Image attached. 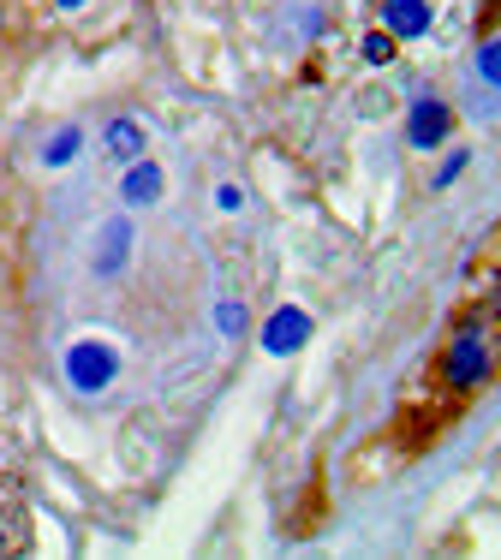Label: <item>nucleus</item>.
Segmentation results:
<instances>
[{"instance_id":"f257e3e1","label":"nucleus","mask_w":501,"mask_h":560,"mask_svg":"<svg viewBox=\"0 0 501 560\" xmlns=\"http://www.w3.org/2000/svg\"><path fill=\"white\" fill-rule=\"evenodd\" d=\"M114 370H120V358H114L102 340H84V346H72V352H66V376H72V388H84V394L108 388Z\"/></svg>"},{"instance_id":"f03ea898","label":"nucleus","mask_w":501,"mask_h":560,"mask_svg":"<svg viewBox=\"0 0 501 560\" xmlns=\"http://www.w3.org/2000/svg\"><path fill=\"white\" fill-rule=\"evenodd\" d=\"M490 370V352H483V335L478 328H466V335L454 340V352H447V382L454 388H471V382Z\"/></svg>"},{"instance_id":"7ed1b4c3","label":"nucleus","mask_w":501,"mask_h":560,"mask_svg":"<svg viewBox=\"0 0 501 560\" xmlns=\"http://www.w3.org/2000/svg\"><path fill=\"white\" fill-rule=\"evenodd\" d=\"M447 126H454L447 102H436V96H418L412 102V150H436V143L447 138Z\"/></svg>"},{"instance_id":"20e7f679","label":"nucleus","mask_w":501,"mask_h":560,"mask_svg":"<svg viewBox=\"0 0 501 560\" xmlns=\"http://www.w3.org/2000/svg\"><path fill=\"white\" fill-rule=\"evenodd\" d=\"M305 340H311V316L305 311H275L269 328H263V346H269V352H299Z\"/></svg>"},{"instance_id":"39448f33","label":"nucleus","mask_w":501,"mask_h":560,"mask_svg":"<svg viewBox=\"0 0 501 560\" xmlns=\"http://www.w3.org/2000/svg\"><path fill=\"white\" fill-rule=\"evenodd\" d=\"M382 19L394 36H424L430 31V7L424 0H382Z\"/></svg>"},{"instance_id":"423d86ee","label":"nucleus","mask_w":501,"mask_h":560,"mask_svg":"<svg viewBox=\"0 0 501 560\" xmlns=\"http://www.w3.org/2000/svg\"><path fill=\"white\" fill-rule=\"evenodd\" d=\"M155 197H162V167H155V162H131V173H126V203L143 209V203H155Z\"/></svg>"},{"instance_id":"0eeeda50","label":"nucleus","mask_w":501,"mask_h":560,"mask_svg":"<svg viewBox=\"0 0 501 560\" xmlns=\"http://www.w3.org/2000/svg\"><path fill=\"white\" fill-rule=\"evenodd\" d=\"M126 250H131V226H126V221H108V233H102V257H96V275H120V269H126Z\"/></svg>"},{"instance_id":"6e6552de","label":"nucleus","mask_w":501,"mask_h":560,"mask_svg":"<svg viewBox=\"0 0 501 560\" xmlns=\"http://www.w3.org/2000/svg\"><path fill=\"white\" fill-rule=\"evenodd\" d=\"M108 155H114V162H138V155H143V126H138V119H114V126H108Z\"/></svg>"},{"instance_id":"1a4fd4ad","label":"nucleus","mask_w":501,"mask_h":560,"mask_svg":"<svg viewBox=\"0 0 501 560\" xmlns=\"http://www.w3.org/2000/svg\"><path fill=\"white\" fill-rule=\"evenodd\" d=\"M72 155H78V131H60V138L43 150V162H48V167H66Z\"/></svg>"},{"instance_id":"9d476101","label":"nucleus","mask_w":501,"mask_h":560,"mask_svg":"<svg viewBox=\"0 0 501 560\" xmlns=\"http://www.w3.org/2000/svg\"><path fill=\"white\" fill-rule=\"evenodd\" d=\"M364 60H371V66H388L394 60V36H364Z\"/></svg>"},{"instance_id":"9b49d317","label":"nucleus","mask_w":501,"mask_h":560,"mask_svg":"<svg viewBox=\"0 0 501 560\" xmlns=\"http://www.w3.org/2000/svg\"><path fill=\"white\" fill-rule=\"evenodd\" d=\"M215 323H221V335H240V328H245V311H240V304H221Z\"/></svg>"},{"instance_id":"f8f14e48","label":"nucleus","mask_w":501,"mask_h":560,"mask_svg":"<svg viewBox=\"0 0 501 560\" xmlns=\"http://www.w3.org/2000/svg\"><path fill=\"white\" fill-rule=\"evenodd\" d=\"M478 72L490 78V84H496V78H501V60H496V48H483V55H478Z\"/></svg>"},{"instance_id":"ddd939ff","label":"nucleus","mask_w":501,"mask_h":560,"mask_svg":"<svg viewBox=\"0 0 501 560\" xmlns=\"http://www.w3.org/2000/svg\"><path fill=\"white\" fill-rule=\"evenodd\" d=\"M55 7H66V12H72V7H84V0H55Z\"/></svg>"},{"instance_id":"4468645a","label":"nucleus","mask_w":501,"mask_h":560,"mask_svg":"<svg viewBox=\"0 0 501 560\" xmlns=\"http://www.w3.org/2000/svg\"><path fill=\"white\" fill-rule=\"evenodd\" d=\"M0 542H7V518H0Z\"/></svg>"}]
</instances>
